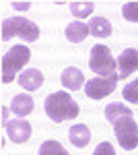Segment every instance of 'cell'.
<instances>
[{"label": "cell", "instance_id": "cell-1", "mask_svg": "<svg viewBox=\"0 0 138 155\" xmlns=\"http://www.w3.org/2000/svg\"><path fill=\"white\" fill-rule=\"evenodd\" d=\"M81 107L72 99L68 91H56L50 93L46 99V114L50 120L54 122H66V120H74L79 116Z\"/></svg>", "mask_w": 138, "mask_h": 155}, {"label": "cell", "instance_id": "cell-2", "mask_svg": "<svg viewBox=\"0 0 138 155\" xmlns=\"http://www.w3.org/2000/svg\"><path fill=\"white\" fill-rule=\"evenodd\" d=\"M12 37H21L25 41H37L39 27L25 17H8L2 21V39L8 41Z\"/></svg>", "mask_w": 138, "mask_h": 155}, {"label": "cell", "instance_id": "cell-3", "mask_svg": "<svg viewBox=\"0 0 138 155\" xmlns=\"http://www.w3.org/2000/svg\"><path fill=\"white\" fill-rule=\"evenodd\" d=\"M31 58V52L27 46L17 44L2 56V83H12L14 77L25 68V64Z\"/></svg>", "mask_w": 138, "mask_h": 155}, {"label": "cell", "instance_id": "cell-4", "mask_svg": "<svg viewBox=\"0 0 138 155\" xmlns=\"http://www.w3.org/2000/svg\"><path fill=\"white\" fill-rule=\"evenodd\" d=\"M114 124V132H115V139L122 149L126 151H132L138 147V124L134 122V114H126L122 118H117Z\"/></svg>", "mask_w": 138, "mask_h": 155}, {"label": "cell", "instance_id": "cell-5", "mask_svg": "<svg viewBox=\"0 0 138 155\" xmlns=\"http://www.w3.org/2000/svg\"><path fill=\"white\" fill-rule=\"evenodd\" d=\"M89 66H91V71L97 72L99 77H109V74H114L115 68H117V60H114V56H111V52H109L107 46L97 44V46H93V50H91Z\"/></svg>", "mask_w": 138, "mask_h": 155}, {"label": "cell", "instance_id": "cell-6", "mask_svg": "<svg viewBox=\"0 0 138 155\" xmlns=\"http://www.w3.org/2000/svg\"><path fill=\"white\" fill-rule=\"evenodd\" d=\"M120 77L117 74H109V77H95L89 83H85V93L89 99H103L109 93H114L115 87H117Z\"/></svg>", "mask_w": 138, "mask_h": 155}, {"label": "cell", "instance_id": "cell-7", "mask_svg": "<svg viewBox=\"0 0 138 155\" xmlns=\"http://www.w3.org/2000/svg\"><path fill=\"white\" fill-rule=\"evenodd\" d=\"M138 71V50L128 48L117 56V77L126 79L132 72Z\"/></svg>", "mask_w": 138, "mask_h": 155}, {"label": "cell", "instance_id": "cell-8", "mask_svg": "<svg viewBox=\"0 0 138 155\" xmlns=\"http://www.w3.org/2000/svg\"><path fill=\"white\" fill-rule=\"evenodd\" d=\"M6 134L12 143H27L31 137V124L25 122L23 118L19 120H8L6 122Z\"/></svg>", "mask_w": 138, "mask_h": 155}, {"label": "cell", "instance_id": "cell-9", "mask_svg": "<svg viewBox=\"0 0 138 155\" xmlns=\"http://www.w3.org/2000/svg\"><path fill=\"white\" fill-rule=\"evenodd\" d=\"M11 112L19 118H25L33 112V97L27 95V93H21V95H14L11 101Z\"/></svg>", "mask_w": 138, "mask_h": 155}, {"label": "cell", "instance_id": "cell-10", "mask_svg": "<svg viewBox=\"0 0 138 155\" xmlns=\"http://www.w3.org/2000/svg\"><path fill=\"white\" fill-rule=\"evenodd\" d=\"M19 85L23 89H27V91H37L43 85V74L37 68H27L25 72L19 74Z\"/></svg>", "mask_w": 138, "mask_h": 155}, {"label": "cell", "instance_id": "cell-11", "mask_svg": "<svg viewBox=\"0 0 138 155\" xmlns=\"http://www.w3.org/2000/svg\"><path fill=\"white\" fill-rule=\"evenodd\" d=\"M89 33H91V31H89V25H87V23H81V21H74V23H70L68 27L64 29L66 39H68V41H72V44H81V41H85Z\"/></svg>", "mask_w": 138, "mask_h": 155}, {"label": "cell", "instance_id": "cell-12", "mask_svg": "<svg viewBox=\"0 0 138 155\" xmlns=\"http://www.w3.org/2000/svg\"><path fill=\"white\" fill-rule=\"evenodd\" d=\"M62 85L66 89H70V91H76V89H81L82 85H85V77H82V72L79 68L68 66L66 71L62 72Z\"/></svg>", "mask_w": 138, "mask_h": 155}, {"label": "cell", "instance_id": "cell-13", "mask_svg": "<svg viewBox=\"0 0 138 155\" xmlns=\"http://www.w3.org/2000/svg\"><path fill=\"white\" fill-rule=\"evenodd\" d=\"M68 137H70V143L74 145V147H87L89 141H91V130L85 124H74L70 128Z\"/></svg>", "mask_w": 138, "mask_h": 155}, {"label": "cell", "instance_id": "cell-14", "mask_svg": "<svg viewBox=\"0 0 138 155\" xmlns=\"http://www.w3.org/2000/svg\"><path fill=\"white\" fill-rule=\"evenodd\" d=\"M89 31L95 37H109L111 35V23L105 17H93L89 23Z\"/></svg>", "mask_w": 138, "mask_h": 155}, {"label": "cell", "instance_id": "cell-15", "mask_svg": "<svg viewBox=\"0 0 138 155\" xmlns=\"http://www.w3.org/2000/svg\"><path fill=\"white\" fill-rule=\"evenodd\" d=\"M126 114H132V110L128 106H124V104H120V101H114V104H109V106L105 107V118H107V122H115L117 118H122Z\"/></svg>", "mask_w": 138, "mask_h": 155}, {"label": "cell", "instance_id": "cell-16", "mask_svg": "<svg viewBox=\"0 0 138 155\" xmlns=\"http://www.w3.org/2000/svg\"><path fill=\"white\" fill-rule=\"evenodd\" d=\"M37 155H68V151L58 143V141H43Z\"/></svg>", "mask_w": 138, "mask_h": 155}, {"label": "cell", "instance_id": "cell-17", "mask_svg": "<svg viewBox=\"0 0 138 155\" xmlns=\"http://www.w3.org/2000/svg\"><path fill=\"white\" fill-rule=\"evenodd\" d=\"M95 8V4L93 2H72L70 4V12H72V17H76V19H85V17H89Z\"/></svg>", "mask_w": 138, "mask_h": 155}, {"label": "cell", "instance_id": "cell-18", "mask_svg": "<svg viewBox=\"0 0 138 155\" xmlns=\"http://www.w3.org/2000/svg\"><path fill=\"white\" fill-rule=\"evenodd\" d=\"M122 95L126 101L130 104H138V79L136 81H132V83H128L124 89H122Z\"/></svg>", "mask_w": 138, "mask_h": 155}, {"label": "cell", "instance_id": "cell-19", "mask_svg": "<svg viewBox=\"0 0 138 155\" xmlns=\"http://www.w3.org/2000/svg\"><path fill=\"white\" fill-rule=\"evenodd\" d=\"M122 15L130 23H138V2H128L122 6Z\"/></svg>", "mask_w": 138, "mask_h": 155}, {"label": "cell", "instance_id": "cell-20", "mask_svg": "<svg viewBox=\"0 0 138 155\" xmlns=\"http://www.w3.org/2000/svg\"><path fill=\"white\" fill-rule=\"evenodd\" d=\"M93 155H115V151H114V147H111V143H99L97 147H95V153Z\"/></svg>", "mask_w": 138, "mask_h": 155}, {"label": "cell", "instance_id": "cell-21", "mask_svg": "<svg viewBox=\"0 0 138 155\" xmlns=\"http://www.w3.org/2000/svg\"><path fill=\"white\" fill-rule=\"evenodd\" d=\"M12 6H14L17 11H29V8H31L29 2H12Z\"/></svg>", "mask_w": 138, "mask_h": 155}]
</instances>
